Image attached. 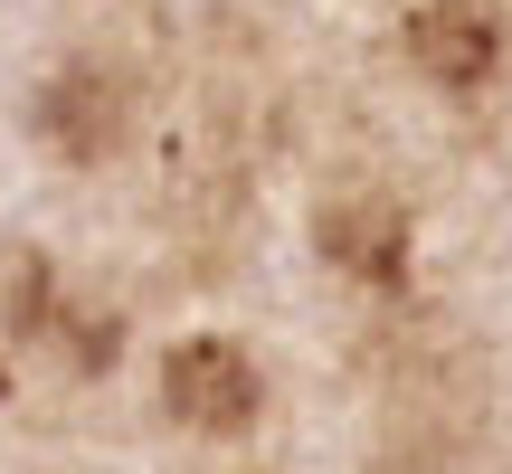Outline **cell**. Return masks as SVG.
<instances>
[{"mask_svg": "<svg viewBox=\"0 0 512 474\" xmlns=\"http://www.w3.org/2000/svg\"><path fill=\"white\" fill-rule=\"evenodd\" d=\"M29 133H38V143H48L67 171L124 162L133 133H143V76H133L124 57H67L57 76H38Z\"/></svg>", "mask_w": 512, "mask_h": 474, "instance_id": "obj_1", "label": "cell"}, {"mask_svg": "<svg viewBox=\"0 0 512 474\" xmlns=\"http://www.w3.org/2000/svg\"><path fill=\"white\" fill-rule=\"evenodd\" d=\"M399 57H408V76L427 95L484 105L512 76V19H503V0H418L399 19Z\"/></svg>", "mask_w": 512, "mask_h": 474, "instance_id": "obj_2", "label": "cell"}, {"mask_svg": "<svg viewBox=\"0 0 512 474\" xmlns=\"http://www.w3.org/2000/svg\"><path fill=\"white\" fill-rule=\"evenodd\" d=\"M256 408H266V370H256L247 342L190 332V342L162 351V418L171 427H190V437H247Z\"/></svg>", "mask_w": 512, "mask_h": 474, "instance_id": "obj_3", "label": "cell"}, {"mask_svg": "<svg viewBox=\"0 0 512 474\" xmlns=\"http://www.w3.org/2000/svg\"><path fill=\"white\" fill-rule=\"evenodd\" d=\"M313 247H323V266L342 275V285H361V294H399L408 285V209L389 200V190H370V181L332 190V200L313 209Z\"/></svg>", "mask_w": 512, "mask_h": 474, "instance_id": "obj_4", "label": "cell"}, {"mask_svg": "<svg viewBox=\"0 0 512 474\" xmlns=\"http://www.w3.org/2000/svg\"><path fill=\"white\" fill-rule=\"evenodd\" d=\"M370 474H503L494 446L475 437V427L456 418H399L380 437V456H370Z\"/></svg>", "mask_w": 512, "mask_h": 474, "instance_id": "obj_5", "label": "cell"}]
</instances>
